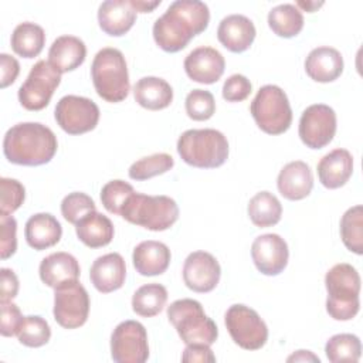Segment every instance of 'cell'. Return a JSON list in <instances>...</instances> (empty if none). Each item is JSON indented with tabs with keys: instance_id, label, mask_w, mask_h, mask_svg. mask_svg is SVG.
I'll return each mask as SVG.
<instances>
[{
	"instance_id": "obj_1",
	"label": "cell",
	"mask_w": 363,
	"mask_h": 363,
	"mask_svg": "<svg viewBox=\"0 0 363 363\" xmlns=\"http://www.w3.org/2000/svg\"><path fill=\"white\" fill-rule=\"evenodd\" d=\"M210 21L206 3L199 0H176L153 24L155 43L166 52H177L190 40L203 33Z\"/></svg>"
},
{
	"instance_id": "obj_2",
	"label": "cell",
	"mask_w": 363,
	"mask_h": 363,
	"mask_svg": "<svg viewBox=\"0 0 363 363\" xmlns=\"http://www.w3.org/2000/svg\"><path fill=\"white\" fill-rule=\"evenodd\" d=\"M58 143L54 132L38 122H21L11 126L3 139V152L10 163L41 166L48 163Z\"/></svg>"
},
{
	"instance_id": "obj_3",
	"label": "cell",
	"mask_w": 363,
	"mask_h": 363,
	"mask_svg": "<svg viewBox=\"0 0 363 363\" xmlns=\"http://www.w3.org/2000/svg\"><path fill=\"white\" fill-rule=\"evenodd\" d=\"M328 291L326 311L335 320L353 319L360 308V275L346 262L333 265L325 277Z\"/></svg>"
},
{
	"instance_id": "obj_4",
	"label": "cell",
	"mask_w": 363,
	"mask_h": 363,
	"mask_svg": "<svg viewBox=\"0 0 363 363\" xmlns=\"http://www.w3.org/2000/svg\"><path fill=\"white\" fill-rule=\"evenodd\" d=\"M183 162L199 169H216L228 157V140L216 129H189L177 140Z\"/></svg>"
},
{
	"instance_id": "obj_5",
	"label": "cell",
	"mask_w": 363,
	"mask_h": 363,
	"mask_svg": "<svg viewBox=\"0 0 363 363\" xmlns=\"http://www.w3.org/2000/svg\"><path fill=\"white\" fill-rule=\"evenodd\" d=\"M91 77L96 94L106 102H122L129 94V74L123 54L112 47L96 52L91 65Z\"/></svg>"
},
{
	"instance_id": "obj_6",
	"label": "cell",
	"mask_w": 363,
	"mask_h": 363,
	"mask_svg": "<svg viewBox=\"0 0 363 363\" xmlns=\"http://www.w3.org/2000/svg\"><path fill=\"white\" fill-rule=\"evenodd\" d=\"M167 318L186 345L211 346L218 337L217 325L206 315L201 303L196 299L184 298L172 302L167 308Z\"/></svg>"
},
{
	"instance_id": "obj_7",
	"label": "cell",
	"mask_w": 363,
	"mask_h": 363,
	"mask_svg": "<svg viewBox=\"0 0 363 363\" xmlns=\"http://www.w3.org/2000/svg\"><path fill=\"white\" fill-rule=\"evenodd\" d=\"M121 217L150 231H164L177 221L179 206L169 196H147L135 191L122 208Z\"/></svg>"
},
{
	"instance_id": "obj_8",
	"label": "cell",
	"mask_w": 363,
	"mask_h": 363,
	"mask_svg": "<svg viewBox=\"0 0 363 363\" xmlns=\"http://www.w3.org/2000/svg\"><path fill=\"white\" fill-rule=\"evenodd\" d=\"M258 128L268 135H281L292 123V109L286 94L277 85H264L250 105Z\"/></svg>"
},
{
	"instance_id": "obj_9",
	"label": "cell",
	"mask_w": 363,
	"mask_h": 363,
	"mask_svg": "<svg viewBox=\"0 0 363 363\" xmlns=\"http://www.w3.org/2000/svg\"><path fill=\"white\" fill-rule=\"evenodd\" d=\"M224 322L234 343L245 350H258L268 340L265 322L250 306L231 305L225 312Z\"/></svg>"
},
{
	"instance_id": "obj_10",
	"label": "cell",
	"mask_w": 363,
	"mask_h": 363,
	"mask_svg": "<svg viewBox=\"0 0 363 363\" xmlns=\"http://www.w3.org/2000/svg\"><path fill=\"white\" fill-rule=\"evenodd\" d=\"M61 82V74L45 60L37 61L18 89V101L27 111L44 109Z\"/></svg>"
},
{
	"instance_id": "obj_11",
	"label": "cell",
	"mask_w": 363,
	"mask_h": 363,
	"mask_svg": "<svg viewBox=\"0 0 363 363\" xmlns=\"http://www.w3.org/2000/svg\"><path fill=\"white\" fill-rule=\"evenodd\" d=\"M52 312L57 323L65 329H77L86 322L89 295L78 279L55 288Z\"/></svg>"
},
{
	"instance_id": "obj_12",
	"label": "cell",
	"mask_w": 363,
	"mask_h": 363,
	"mask_svg": "<svg viewBox=\"0 0 363 363\" xmlns=\"http://www.w3.org/2000/svg\"><path fill=\"white\" fill-rule=\"evenodd\" d=\"M54 116L60 128L68 135H82L96 128L99 108L89 98L65 95L57 102Z\"/></svg>"
},
{
	"instance_id": "obj_13",
	"label": "cell",
	"mask_w": 363,
	"mask_h": 363,
	"mask_svg": "<svg viewBox=\"0 0 363 363\" xmlns=\"http://www.w3.org/2000/svg\"><path fill=\"white\" fill-rule=\"evenodd\" d=\"M111 356L116 363H143L149 357L147 333L136 320H123L112 332Z\"/></svg>"
},
{
	"instance_id": "obj_14",
	"label": "cell",
	"mask_w": 363,
	"mask_h": 363,
	"mask_svg": "<svg viewBox=\"0 0 363 363\" xmlns=\"http://www.w3.org/2000/svg\"><path fill=\"white\" fill-rule=\"evenodd\" d=\"M299 138L311 149H322L329 145L336 133V113L325 104L308 106L299 119Z\"/></svg>"
},
{
	"instance_id": "obj_15",
	"label": "cell",
	"mask_w": 363,
	"mask_h": 363,
	"mask_svg": "<svg viewBox=\"0 0 363 363\" xmlns=\"http://www.w3.org/2000/svg\"><path fill=\"white\" fill-rule=\"evenodd\" d=\"M221 277L218 261L206 251H194L187 255L183 265V281L194 292L213 291Z\"/></svg>"
},
{
	"instance_id": "obj_16",
	"label": "cell",
	"mask_w": 363,
	"mask_h": 363,
	"mask_svg": "<svg viewBox=\"0 0 363 363\" xmlns=\"http://www.w3.org/2000/svg\"><path fill=\"white\" fill-rule=\"evenodd\" d=\"M251 257L261 274L269 277L278 275L288 264V244L278 234H262L254 240Z\"/></svg>"
},
{
	"instance_id": "obj_17",
	"label": "cell",
	"mask_w": 363,
	"mask_h": 363,
	"mask_svg": "<svg viewBox=\"0 0 363 363\" xmlns=\"http://www.w3.org/2000/svg\"><path fill=\"white\" fill-rule=\"evenodd\" d=\"M225 61L220 51L213 47L194 48L184 60V71L191 81L214 84L224 74Z\"/></svg>"
},
{
	"instance_id": "obj_18",
	"label": "cell",
	"mask_w": 363,
	"mask_h": 363,
	"mask_svg": "<svg viewBox=\"0 0 363 363\" xmlns=\"http://www.w3.org/2000/svg\"><path fill=\"white\" fill-rule=\"evenodd\" d=\"M89 278L92 285L102 294H109L122 288L126 278L125 259L118 252L98 257L91 267Z\"/></svg>"
},
{
	"instance_id": "obj_19",
	"label": "cell",
	"mask_w": 363,
	"mask_h": 363,
	"mask_svg": "<svg viewBox=\"0 0 363 363\" xmlns=\"http://www.w3.org/2000/svg\"><path fill=\"white\" fill-rule=\"evenodd\" d=\"M254 23L242 14H230L224 17L217 28L218 41L231 52L247 51L255 38Z\"/></svg>"
},
{
	"instance_id": "obj_20",
	"label": "cell",
	"mask_w": 363,
	"mask_h": 363,
	"mask_svg": "<svg viewBox=\"0 0 363 363\" xmlns=\"http://www.w3.org/2000/svg\"><path fill=\"white\" fill-rule=\"evenodd\" d=\"M277 186L286 200L296 201L308 197L313 187V176L309 164L302 160L289 162L281 169Z\"/></svg>"
},
{
	"instance_id": "obj_21",
	"label": "cell",
	"mask_w": 363,
	"mask_h": 363,
	"mask_svg": "<svg viewBox=\"0 0 363 363\" xmlns=\"http://www.w3.org/2000/svg\"><path fill=\"white\" fill-rule=\"evenodd\" d=\"M136 21V11L129 0H106L98 9V23L104 33L112 37L126 34Z\"/></svg>"
},
{
	"instance_id": "obj_22",
	"label": "cell",
	"mask_w": 363,
	"mask_h": 363,
	"mask_svg": "<svg viewBox=\"0 0 363 363\" xmlns=\"http://www.w3.org/2000/svg\"><path fill=\"white\" fill-rule=\"evenodd\" d=\"M170 250L160 241H142L132 254V261L136 272L143 277H155L163 274L170 264Z\"/></svg>"
},
{
	"instance_id": "obj_23",
	"label": "cell",
	"mask_w": 363,
	"mask_h": 363,
	"mask_svg": "<svg viewBox=\"0 0 363 363\" xmlns=\"http://www.w3.org/2000/svg\"><path fill=\"white\" fill-rule=\"evenodd\" d=\"M305 71L316 82H332L343 72V57L333 47L313 48L305 60Z\"/></svg>"
},
{
	"instance_id": "obj_24",
	"label": "cell",
	"mask_w": 363,
	"mask_h": 363,
	"mask_svg": "<svg viewBox=\"0 0 363 363\" xmlns=\"http://www.w3.org/2000/svg\"><path fill=\"white\" fill-rule=\"evenodd\" d=\"M353 173V157L346 149H335L318 163L319 182L326 189H339L347 183Z\"/></svg>"
},
{
	"instance_id": "obj_25",
	"label": "cell",
	"mask_w": 363,
	"mask_h": 363,
	"mask_svg": "<svg viewBox=\"0 0 363 363\" xmlns=\"http://www.w3.org/2000/svg\"><path fill=\"white\" fill-rule=\"evenodd\" d=\"M40 278L50 288H58L60 285L75 281L79 278L81 268L77 258L68 252L60 251L50 254L40 264Z\"/></svg>"
},
{
	"instance_id": "obj_26",
	"label": "cell",
	"mask_w": 363,
	"mask_h": 363,
	"mask_svg": "<svg viewBox=\"0 0 363 363\" xmlns=\"http://www.w3.org/2000/svg\"><path fill=\"white\" fill-rule=\"evenodd\" d=\"M86 57L85 43L75 35H61L50 47L48 62L60 72L77 69Z\"/></svg>"
},
{
	"instance_id": "obj_27",
	"label": "cell",
	"mask_w": 363,
	"mask_h": 363,
	"mask_svg": "<svg viewBox=\"0 0 363 363\" xmlns=\"http://www.w3.org/2000/svg\"><path fill=\"white\" fill-rule=\"evenodd\" d=\"M24 235L31 248L43 251L54 247L61 240L62 227L52 214L37 213L27 220Z\"/></svg>"
},
{
	"instance_id": "obj_28",
	"label": "cell",
	"mask_w": 363,
	"mask_h": 363,
	"mask_svg": "<svg viewBox=\"0 0 363 363\" xmlns=\"http://www.w3.org/2000/svg\"><path fill=\"white\" fill-rule=\"evenodd\" d=\"M135 101L149 111L167 108L173 101V89L167 81L157 77H143L133 86Z\"/></svg>"
},
{
	"instance_id": "obj_29",
	"label": "cell",
	"mask_w": 363,
	"mask_h": 363,
	"mask_svg": "<svg viewBox=\"0 0 363 363\" xmlns=\"http://www.w3.org/2000/svg\"><path fill=\"white\" fill-rule=\"evenodd\" d=\"M78 240L89 248H101L108 245L113 238L112 221L96 210L86 214L75 224Z\"/></svg>"
},
{
	"instance_id": "obj_30",
	"label": "cell",
	"mask_w": 363,
	"mask_h": 363,
	"mask_svg": "<svg viewBox=\"0 0 363 363\" xmlns=\"http://www.w3.org/2000/svg\"><path fill=\"white\" fill-rule=\"evenodd\" d=\"M10 43L17 55L23 58H34L44 48L45 33L38 24L24 21L14 28Z\"/></svg>"
},
{
	"instance_id": "obj_31",
	"label": "cell",
	"mask_w": 363,
	"mask_h": 363,
	"mask_svg": "<svg viewBox=\"0 0 363 363\" xmlns=\"http://www.w3.org/2000/svg\"><path fill=\"white\" fill-rule=\"evenodd\" d=\"M268 26L278 35L292 38L303 28V16L295 4H278L268 13Z\"/></svg>"
},
{
	"instance_id": "obj_32",
	"label": "cell",
	"mask_w": 363,
	"mask_h": 363,
	"mask_svg": "<svg viewBox=\"0 0 363 363\" xmlns=\"http://www.w3.org/2000/svg\"><path fill=\"white\" fill-rule=\"evenodd\" d=\"M248 216L254 225L265 228L279 223L282 206L269 191L257 193L248 203Z\"/></svg>"
},
{
	"instance_id": "obj_33",
	"label": "cell",
	"mask_w": 363,
	"mask_h": 363,
	"mask_svg": "<svg viewBox=\"0 0 363 363\" xmlns=\"http://www.w3.org/2000/svg\"><path fill=\"white\" fill-rule=\"evenodd\" d=\"M167 302V289L162 284L142 285L132 296V309L143 318H152L162 312Z\"/></svg>"
},
{
	"instance_id": "obj_34",
	"label": "cell",
	"mask_w": 363,
	"mask_h": 363,
	"mask_svg": "<svg viewBox=\"0 0 363 363\" xmlns=\"http://www.w3.org/2000/svg\"><path fill=\"white\" fill-rule=\"evenodd\" d=\"M340 237L345 247L357 254H363V207H350L340 220Z\"/></svg>"
},
{
	"instance_id": "obj_35",
	"label": "cell",
	"mask_w": 363,
	"mask_h": 363,
	"mask_svg": "<svg viewBox=\"0 0 363 363\" xmlns=\"http://www.w3.org/2000/svg\"><path fill=\"white\" fill-rule=\"evenodd\" d=\"M326 357L333 362H357L362 354V343L356 335L339 333L332 336L325 346Z\"/></svg>"
},
{
	"instance_id": "obj_36",
	"label": "cell",
	"mask_w": 363,
	"mask_h": 363,
	"mask_svg": "<svg viewBox=\"0 0 363 363\" xmlns=\"http://www.w3.org/2000/svg\"><path fill=\"white\" fill-rule=\"evenodd\" d=\"M174 166V160L167 153H155L145 156L129 167V177L133 180H147L150 177L163 174Z\"/></svg>"
},
{
	"instance_id": "obj_37",
	"label": "cell",
	"mask_w": 363,
	"mask_h": 363,
	"mask_svg": "<svg viewBox=\"0 0 363 363\" xmlns=\"http://www.w3.org/2000/svg\"><path fill=\"white\" fill-rule=\"evenodd\" d=\"M18 342L28 347H40L48 343L51 337V328L45 319L37 315L24 316L17 333Z\"/></svg>"
},
{
	"instance_id": "obj_38",
	"label": "cell",
	"mask_w": 363,
	"mask_h": 363,
	"mask_svg": "<svg viewBox=\"0 0 363 363\" xmlns=\"http://www.w3.org/2000/svg\"><path fill=\"white\" fill-rule=\"evenodd\" d=\"M133 193L135 190L129 183L123 180H111L101 190V201L109 213L121 216L122 208Z\"/></svg>"
},
{
	"instance_id": "obj_39",
	"label": "cell",
	"mask_w": 363,
	"mask_h": 363,
	"mask_svg": "<svg viewBox=\"0 0 363 363\" xmlns=\"http://www.w3.org/2000/svg\"><path fill=\"white\" fill-rule=\"evenodd\" d=\"M216 112V101L210 91L193 89L186 96V113L193 121H207Z\"/></svg>"
},
{
	"instance_id": "obj_40",
	"label": "cell",
	"mask_w": 363,
	"mask_h": 363,
	"mask_svg": "<svg viewBox=\"0 0 363 363\" xmlns=\"http://www.w3.org/2000/svg\"><path fill=\"white\" fill-rule=\"evenodd\" d=\"M92 211H95L94 200L81 191L69 193L61 201V214L71 224H77L81 218Z\"/></svg>"
},
{
	"instance_id": "obj_41",
	"label": "cell",
	"mask_w": 363,
	"mask_h": 363,
	"mask_svg": "<svg viewBox=\"0 0 363 363\" xmlns=\"http://www.w3.org/2000/svg\"><path fill=\"white\" fill-rule=\"evenodd\" d=\"M0 190H1L0 214L10 216L24 203L26 189L16 179L1 177L0 179Z\"/></svg>"
},
{
	"instance_id": "obj_42",
	"label": "cell",
	"mask_w": 363,
	"mask_h": 363,
	"mask_svg": "<svg viewBox=\"0 0 363 363\" xmlns=\"http://www.w3.org/2000/svg\"><path fill=\"white\" fill-rule=\"evenodd\" d=\"M0 257L10 258L17 250V221L13 216L0 214Z\"/></svg>"
},
{
	"instance_id": "obj_43",
	"label": "cell",
	"mask_w": 363,
	"mask_h": 363,
	"mask_svg": "<svg viewBox=\"0 0 363 363\" xmlns=\"http://www.w3.org/2000/svg\"><path fill=\"white\" fill-rule=\"evenodd\" d=\"M252 85L245 75L234 74L224 81L223 98L227 102H241L250 96Z\"/></svg>"
},
{
	"instance_id": "obj_44",
	"label": "cell",
	"mask_w": 363,
	"mask_h": 363,
	"mask_svg": "<svg viewBox=\"0 0 363 363\" xmlns=\"http://www.w3.org/2000/svg\"><path fill=\"white\" fill-rule=\"evenodd\" d=\"M1 303V326L0 333L6 337L14 336L18 333V329L23 323L24 316L21 315L18 306L11 301H3Z\"/></svg>"
},
{
	"instance_id": "obj_45",
	"label": "cell",
	"mask_w": 363,
	"mask_h": 363,
	"mask_svg": "<svg viewBox=\"0 0 363 363\" xmlns=\"http://www.w3.org/2000/svg\"><path fill=\"white\" fill-rule=\"evenodd\" d=\"M182 362H189V363H213L216 362V356L213 354V350L210 349L208 345H201V343H194V345H187L186 349L183 350L182 354Z\"/></svg>"
},
{
	"instance_id": "obj_46",
	"label": "cell",
	"mask_w": 363,
	"mask_h": 363,
	"mask_svg": "<svg viewBox=\"0 0 363 363\" xmlns=\"http://www.w3.org/2000/svg\"><path fill=\"white\" fill-rule=\"evenodd\" d=\"M0 67H1V88H7L9 85H11L17 77H18V72H20V64L18 61L3 52L0 54Z\"/></svg>"
},
{
	"instance_id": "obj_47",
	"label": "cell",
	"mask_w": 363,
	"mask_h": 363,
	"mask_svg": "<svg viewBox=\"0 0 363 363\" xmlns=\"http://www.w3.org/2000/svg\"><path fill=\"white\" fill-rule=\"evenodd\" d=\"M1 296L0 302L11 301L18 292V278L10 268H1Z\"/></svg>"
},
{
	"instance_id": "obj_48",
	"label": "cell",
	"mask_w": 363,
	"mask_h": 363,
	"mask_svg": "<svg viewBox=\"0 0 363 363\" xmlns=\"http://www.w3.org/2000/svg\"><path fill=\"white\" fill-rule=\"evenodd\" d=\"M130 6L135 9L136 13H150L157 6H160V0L156 1H145V0H129Z\"/></svg>"
},
{
	"instance_id": "obj_49",
	"label": "cell",
	"mask_w": 363,
	"mask_h": 363,
	"mask_svg": "<svg viewBox=\"0 0 363 363\" xmlns=\"http://www.w3.org/2000/svg\"><path fill=\"white\" fill-rule=\"evenodd\" d=\"M286 360L288 362H318L319 363V357L315 356L309 350H298L296 353L291 354Z\"/></svg>"
},
{
	"instance_id": "obj_50",
	"label": "cell",
	"mask_w": 363,
	"mask_h": 363,
	"mask_svg": "<svg viewBox=\"0 0 363 363\" xmlns=\"http://www.w3.org/2000/svg\"><path fill=\"white\" fill-rule=\"evenodd\" d=\"M322 4H323L322 1H319V3H316V1H296V6L302 7V9L306 10L308 13H313V11H315L316 9H319Z\"/></svg>"
}]
</instances>
